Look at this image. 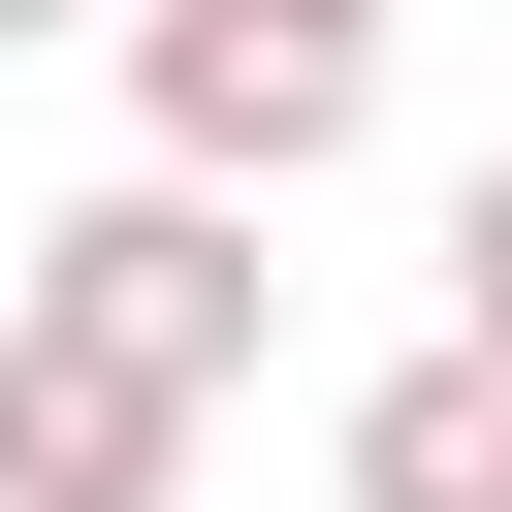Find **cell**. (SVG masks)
<instances>
[{"mask_svg": "<svg viewBox=\"0 0 512 512\" xmlns=\"http://www.w3.org/2000/svg\"><path fill=\"white\" fill-rule=\"evenodd\" d=\"M320 480H352V512H512V352H480V320H448V352H384Z\"/></svg>", "mask_w": 512, "mask_h": 512, "instance_id": "cell-4", "label": "cell"}, {"mask_svg": "<svg viewBox=\"0 0 512 512\" xmlns=\"http://www.w3.org/2000/svg\"><path fill=\"white\" fill-rule=\"evenodd\" d=\"M32 320H96V352H160L192 416L256 384V320H288V256H256V192H192V160H128V192H64L32 224Z\"/></svg>", "mask_w": 512, "mask_h": 512, "instance_id": "cell-1", "label": "cell"}, {"mask_svg": "<svg viewBox=\"0 0 512 512\" xmlns=\"http://www.w3.org/2000/svg\"><path fill=\"white\" fill-rule=\"evenodd\" d=\"M288 32H384V0H288Z\"/></svg>", "mask_w": 512, "mask_h": 512, "instance_id": "cell-7", "label": "cell"}, {"mask_svg": "<svg viewBox=\"0 0 512 512\" xmlns=\"http://www.w3.org/2000/svg\"><path fill=\"white\" fill-rule=\"evenodd\" d=\"M32 32H96V0H0V64H32Z\"/></svg>", "mask_w": 512, "mask_h": 512, "instance_id": "cell-6", "label": "cell"}, {"mask_svg": "<svg viewBox=\"0 0 512 512\" xmlns=\"http://www.w3.org/2000/svg\"><path fill=\"white\" fill-rule=\"evenodd\" d=\"M0 320H32V224H0Z\"/></svg>", "mask_w": 512, "mask_h": 512, "instance_id": "cell-8", "label": "cell"}, {"mask_svg": "<svg viewBox=\"0 0 512 512\" xmlns=\"http://www.w3.org/2000/svg\"><path fill=\"white\" fill-rule=\"evenodd\" d=\"M160 480H192V384L96 320H0V512H160Z\"/></svg>", "mask_w": 512, "mask_h": 512, "instance_id": "cell-3", "label": "cell"}, {"mask_svg": "<svg viewBox=\"0 0 512 512\" xmlns=\"http://www.w3.org/2000/svg\"><path fill=\"white\" fill-rule=\"evenodd\" d=\"M448 320H480V352H512V160H480V192H448Z\"/></svg>", "mask_w": 512, "mask_h": 512, "instance_id": "cell-5", "label": "cell"}, {"mask_svg": "<svg viewBox=\"0 0 512 512\" xmlns=\"http://www.w3.org/2000/svg\"><path fill=\"white\" fill-rule=\"evenodd\" d=\"M128 128L192 192H320L384 128V32H288V0H128Z\"/></svg>", "mask_w": 512, "mask_h": 512, "instance_id": "cell-2", "label": "cell"}]
</instances>
